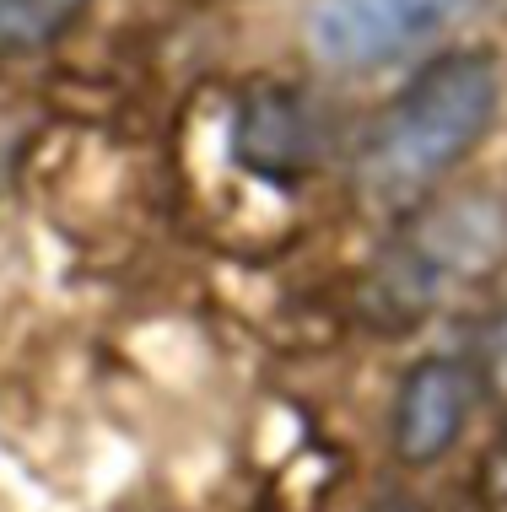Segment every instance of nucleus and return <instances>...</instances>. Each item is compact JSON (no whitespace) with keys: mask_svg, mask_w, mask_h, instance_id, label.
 Returning a JSON list of instances; mask_svg holds the SVG:
<instances>
[{"mask_svg":"<svg viewBox=\"0 0 507 512\" xmlns=\"http://www.w3.org/2000/svg\"><path fill=\"white\" fill-rule=\"evenodd\" d=\"M497 119V60L459 49L410 76L356 151V200L373 216H410L481 146Z\"/></svg>","mask_w":507,"mask_h":512,"instance_id":"1","label":"nucleus"},{"mask_svg":"<svg viewBox=\"0 0 507 512\" xmlns=\"http://www.w3.org/2000/svg\"><path fill=\"white\" fill-rule=\"evenodd\" d=\"M464 11L470 0H319L308 38L335 71H378L437 38Z\"/></svg>","mask_w":507,"mask_h":512,"instance_id":"2","label":"nucleus"},{"mask_svg":"<svg viewBox=\"0 0 507 512\" xmlns=\"http://www.w3.org/2000/svg\"><path fill=\"white\" fill-rule=\"evenodd\" d=\"M475 405V378L454 356H421L405 372L389 415V442L400 464H437L464 432V415Z\"/></svg>","mask_w":507,"mask_h":512,"instance_id":"3","label":"nucleus"},{"mask_svg":"<svg viewBox=\"0 0 507 512\" xmlns=\"http://www.w3.org/2000/svg\"><path fill=\"white\" fill-rule=\"evenodd\" d=\"M232 151L265 178H297L324 157V114L308 92L259 87L232 119Z\"/></svg>","mask_w":507,"mask_h":512,"instance_id":"4","label":"nucleus"},{"mask_svg":"<svg viewBox=\"0 0 507 512\" xmlns=\"http://www.w3.org/2000/svg\"><path fill=\"white\" fill-rule=\"evenodd\" d=\"M81 0H0V54H27L49 44L76 17Z\"/></svg>","mask_w":507,"mask_h":512,"instance_id":"5","label":"nucleus"},{"mask_svg":"<svg viewBox=\"0 0 507 512\" xmlns=\"http://www.w3.org/2000/svg\"><path fill=\"white\" fill-rule=\"evenodd\" d=\"M486 378H491V389H497L507 399V308L497 318V329H491V356H486Z\"/></svg>","mask_w":507,"mask_h":512,"instance_id":"6","label":"nucleus"}]
</instances>
